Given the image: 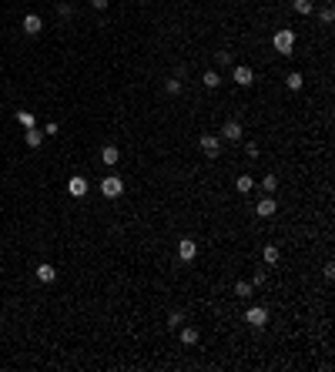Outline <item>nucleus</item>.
Returning a JSON list of instances; mask_svg holds the SVG:
<instances>
[{
	"mask_svg": "<svg viewBox=\"0 0 335 372\" xmlns=\"http://www.w3.org/2000/svg\"><path fill=\"white\" fill-rule=\"evenodd\" d=\"M271 44H275V50H278V54L288 57L292 50H295V31H292V27H282V31H275Z\"/></svg>",
	"mask_w": 335,
	"mask_h": 372,
	"instance_id": "1",
	"label": "nucleus"
},
{
	"mask_svg": "<svg viewBox=\"0 0 335 372\" xmlns=\"http://www.w3.org/2000/svg\"><path fill=\"white\" fill-rule=\"evenodd\" d=\"M178 335H181L184 346H194V342H198V329H194V325H178Z\"/></svg>",
	"mask_w": 335,
	"mask_h": 372,
	"instance_id": "12",
	"label": "nucleus"
},
{
	"mask_svg": "<svg viewBox=\"0 0 335 372\" xmlns=\"http://www.w3.org/2000/svg\"><path fill=\"white\" fill-rule=\"evenodd\" d=\"M101 194H104V198H121V194H124V181H121L118 175L104 178L101 181Z\"/></svg>",
	"mask_w": 335,
	"mask_h": 372,
	"instance_id": "4",
	"label": "nucleus"
},
{
	"mask_svg": "<svg viewBox=\"0 0 335 372\" xmlns=\"http://www.w3.org/2000/svg\"><path fill=\"white\" fill-rule=\"evenodd\" d=\"M265 278H268V272H265V268H255V275H252V285H265Z\"/></svg>",
	"mask_w": 335,
	"mask_h": 372,
	"instance_id": "26",
	"label": "nucleus"
},
{
	"mask_svg": "<svg viewBox=\"0 0 335 372\" xmlns=\"http://www.w3.org/2000/svg\"><path fill=\"white\" fill-rule=\"evenodd\" d=\"M285 84H288V91H302L305 77H302V74H298V71H292V74H288V77H285Z\"/></svg>",
	"mask_w": 335,
	"mask_h": 372,
	"instance_id": "17",
	"label": "nucleus"
},
{
	"mask_svg": "<svg viewBox=\"0 0 335 372\" xmlns=\"http://www.w3.org/2000/svg\"><path fill=\"white\" fill-rule=\"evenodd\" d=\"M218 84H221V74H218V71H208L205 74V88H218Z\"/></svg>",
	"mask_w": 335,
	"mask_h": 372,
	"instance_id": "21",
	"label": "nucleus"
},
{
	"mask_svg": "<svg viewBox=\"0 0 335 372\" xmlns=\"http://www.w3.org/2000/svg\"><path fill=\"white\" fill-rule=\"evenodd\" d=\"M245 322L252 325V329H265L268 325V308H262V305H252L245 312Z\"/></svg>",
	"mask_w": 335,
	"mask_h": 372,
	"instance_id": "3",
	"label": "nucleus"
},
{
	"mask_svg": "<svg viewBox=\"0 0 335 372\" xmlns=\"http://www.w3.org/2000/svg\"><path fill=\"white\" fill-rule=\"evenodd\" d=\"M252 289H255L252 282H235V295H238V299H248V295H252Z\"/></svg>",
	"mask_w": 335,
	"mask_h": 372,
	"instance_id": "18",
	"label": "nucleus"
},
{
	"mask_svg": "<svg viewBox=\"0 0 335 372\" xmlns=\"http://www.w3.org/2000/svg\"><path fill=\"white\" fill-rule=\"evenodd\" d=\"M17 124H20V128H34V114L31 111H17Z\"/></svg>",
	"mask_w": 335,
	"mask_h": 372,
	"instance_id": "20",
	"label": "nucleus"
},
{
	"mask_svg": "<svg viewBox=\"0 0 335 372\" xmlns=\"http://www.w3.org/2000/svg\"><path fill=\"white\" fill-rule=\"evenodd\" d=\"M24 141H27V145H31V148H40V141H44V131H37V128H27Z\"/></svg>",
	"mask_w": 335,
	"mask_h": 372,
	"instance_id": "16",
	"label": "nucleus"
},
{
	"mask_svg": "<svg viewBox=\"0 0 335 372\" xmlns=\"http://www.w3.org/2000/svg\"><path fill=\"white\" fill-rule=\"evenodd\" d=\"M221 138H225V141H241V138H245V131H241V124H238V121H225Z\"/></svg>",
	"mask_w": 335,
	"mask_h": 372,
	"instance_id": "9",
	"label": "nucleus"
},
{
	"mask_svg": "<svg viewBox=\"0 0 335 372\" xmlns=\"http://www.w3.org/2000/svg\"><path fill=\"white\" fill-rule=\"evenodd\" d=\"M215 61H218V64H221V67H232V64H235V61H232V54H228V50H218V54H215Z\"/></svg>",
	"mask_w": 335,
	"mask_h": 372,
	"instance_id": "23",
	"label": "nucleus"
},
{
	"mask_svg": "<svg viewBox=\"0 0 335 372\" xmlns=\"http://www.w3.org/2000/svg\"><path fill=\"white\" fill-rule=\"evenodd\" d=\"M101 164H107V168L121 164V151H118L114 145H104V148H101Z\"/></svg>",
	"mask_w": 335,
	"mask_h": 372,
	"instance_id": "10",
	"label": "nucleus"
},
{
	"mask_svg": "<svg viewBox=\"0 0 335 372\" xmlns=\"http://www.w3.org/2000/svg\"><path fill=\"white\" fill-rule=\"evenodd\" d=\"M137 4H148V0H137Z\"/></svg>",
	"mask_w": 335,
	"mask_h": 372,
	"instance_id": "33",
	"label": "nucleus"
},
{
	"mask_svg": "<svg viewBox=\"0 0 335 372\" xmlns=\"http://www.w3.org/2000/svg\"><path fill=\"white\" fill-rule=\"evenodd\" d=\"M319 17H322V24H332V20H335V10H332V7H322Z\"/></svg>",
	"mask_w": 335,
	"mask_h": 372,
	"instance_id": "27",
	"label": "nucleus"
},
{
	"mask_svg": "<svg viewBox=\"0 0 335 372\" xmlns=\"http://www.w3.org/2000/svg\"><path fill=\"white\" fill-rule=\"evenodd\" d=\"M232 81L238 84V88H252L255 84V71L245 64H232Z\"/></svg>",
	"mask_w": 335,
	"mask_h": 372,
	"instance_id": "2",
	"label": "nucleus"
},
{
	"mask_svg": "<svg viewBox=\"0 0 335 372\" xmlns=\"http://www.w3.org/2000/svg\"><path fill=\"white\" fill-rule=\"evenodd\" d=\"M37 278H40V282H44V285H50V282H54V278H57V268L44 262V265H37Z\"/></svg>",
	"mask_w": 335,
	"mask_h": 372,
	"instance_id": "13",
	"label": "nucleus"
},
{
	"mask_svg": "<svg viewBox=\"0 0 335 372\" xmlns=\"http://www.w3.org/2000/svg\"><path fill=\"white\" fill-rule=\"evenodd\" d=\"M295 10L302 17H309V14H315V4H312V0H295Z\"/></svg>",
	"mask_w": 335,
	"mask_h": 372,
	"instance_id": "19",
	"label": "nucleus"
},
{
	"mask_svg": "<svg viewBox=\"0 0 335 372\" xmlns=\"http://www.w3.org/2000/svg\"><path fill=\"white\" fill-rule=\"evenodd\" d=\"M245 151H248V158H258V145H255V141H248Z\"/></svg>",
	"mask_w": 335,
	"mask_h": 372,
	"instance_id": "29",
	"label": "nucleus"
},
{
	"mask_svg": "<svg viewBox=\"0 0 335 372\" xmlns=\"http://www.w3.org/2000/svg\"><path fill=\"white\" fill-rule=\"evenodd\" d=\"M194 255H198V242H194V238H181V242H178V259L194 262Z\"/></svg>",
	"mask_w": 335,
	"mask_h": 372,
	"instance_id": "6",
	"label": "nucleus"
},
{
	"mask_svg": "<svg viewBox=\"0 0 335 372\" xmlns=\"http://www.w3.org/2000/svg\"><path fill=\"white\" fill-rule=\"evenodd\" d=\"M198 145H201V151H205L208 158H218V154H221V138H218V134H201Z\"/></svg>",
	"mask_w": 335,
	"mask_h": 372,
	"instance_id": "5",
	"label": "nucleus"
},
{
	"mask_svg": "<svg viewBox=\"0 0 335 372\" xmlns=\"http://www.w3.org/2000/svg\"><path fill=\"white\" fill-rule=\"evenodd\" d=\"M20 27H24V34L37 37V34L44 31V20H40V14H27V17H24V24H20Z\"/></svg>",
	"mask_w": 335,
	"mask_h": 372,
	"instance_id": "8",
	"label": "nucleus"
},
{
	"mask_svg": "<svg viewBox=\"0 0 335 372\" xmlns=\"http://www.w3.org/2000/svg\"><path fill=\"white\" fill-rule=\"evenodd\" d=\"M255 211H258V215H262V218H271V215L278 211V205L271 202V198H262V202L255 205Z\"/></svg>",
	"mask_w": 335,
	"mask_h": 372,
	"instance_id": "14",
	"label": "nucleus"
},
{
	"mask_svg": "<svg viewBox=\"0 0 335 372\" xmlns=\"http://www.w3.org/2000/svg\"><path fill=\"white\" fill-rule=\"evenodd\" d=\"M91 7H94V10H107V7H111V0H91Z\"/></svg>",
	"mask_w": 335,
	"mask_h": 372,
	"instance_id": "28",
	"label": "nucleus"
},
{
	"mask_svg": "<svg viewBox=\"0 0 335 372\" xmlns=\"http://www.w3.org/2000/svg\"><path fill=\"white\" fill-rule=\"evenodd\" d=\"M181 322H184V316H181V312H171V316H168V329H178Z\"/></svg>",
	"mask_w": 335,
	"mask_h": 372,
	"instance_id": "25",
	"label": "nucleus"
},
{
	"mask_svg": "<svg viewBox=\"0 0 335 372\" xmlns=\"http://www.w3.org/2000/svg\"><path fill=\"white\" fill-rule=\"evenodd\" d=\"M252 188H255V178H252V175H238V178H235V191L248 194Z\"/></svg>",
	"mask_w": 335,
	"mask_h": 372,
	"instance_id": "15",
	"label": "nucleus"
},
{
	"mask_svg": "<svg viewBox=\"0 0 335 372\" xmlns=\"http://www.w3.org/2000/svg\"><path fill=\"white\" fill-rule=\"evenodd\" d=\"M164 91L168 94H181V77H171V81L164 84Z\"/></svg>",
	"mask_w": 335,
	"mask_h": 372,
	"instance_id": "24",
	"label": "nucleus"
},
{
	"mask_svg": "<svg viewBox=\"0 0 335 372\" xmlns=\"http://www.w3.org/2000/svg\"><path fill=\"white\" fill-rule=\"evenodd\" d=\"M278 259H282L278 245H265V248H262V262H265V265H278Z\"/></svg>",
	"mask_w": 335,
	"mask_h": 372,
	"instance_id": "11",
	"label": "nucleus"
},
{
	"mask_svg": "<svg viewBox=\"0 0 335 372\" xmlns=\"http://www.w3.org/2000/svg\"><path fill=\"white\" fill-rule=\"evenodd\" d=\"M325 278H335V262H325Z\"/></svg>",
	"mask_w": 335,
	"mask_h": 372,
	"instance_id": "32",
	"label": "nucleus"
},
{
	"mask_svg": "<svg viewBox=\"0 0 335 372\" xmlns=\"http://www.w3.org/2000/svg\"><path fill=\"white\" fill-rule=\"evenodd\" d=\"M88 178H80V175H74L71 181H67V194H71V198H84V194H88Z\"/></svg>",
	"mask_w": 335,
	"mask_h": 372,
	"instance_id": "7",
	"label": "nucleus"
},
{
	"mask_svg": "<svg viewBox=\"0 0 335 372\" xmlns=\"http://www.w3.org/2000/svg\"><path fill=\"white\" fill-rule=\"evenodd\" d=\"M44 134H47V138H50V134H57V121H47V128H44Z\"/></svg>",
	"mask_w": 335,
	"mask_h": 372,
	"instance_id": "31",
	"label": "nucleus"
},
{
	"mask_svg": "<svg viewBox=\"0 0 335 372\" xmlns=\"http://www.w3.org/2000/svg\"><path fill=\"white\" fill-rule=\"evenodd\" d=\"M275 188H278V178H275V175H265L262 178V191H275Z\"/></svg>",
	"mask_w": 335,
	"mask_h": 372,
	"instance_id": "22",
	"label": "nucleus"
},
{
	"mask_svg": "<svg viewBox=\"0 0 335 372\" xmlns=\"http://www.w3.org/2000/svg\"><path fill=\"white\" fill-rule=\"evenodd\" d=\"M57 14H61V17H64V20H67V17H71V4H67V0H64V4L57 7Z\"/></svg>",
	"mask_w": 335,
	"mask_h": 372,
	"instance_id": "30",
	"label": "nucleus"
}]
</instances>
